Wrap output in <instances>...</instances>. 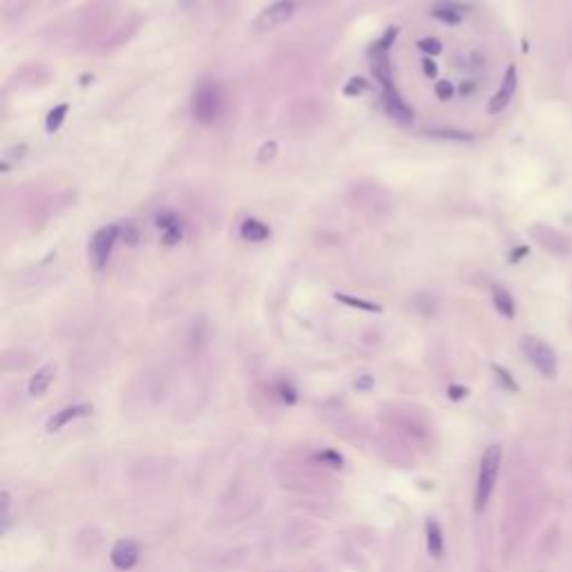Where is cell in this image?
I'll list each match as a JSON object with an SVG mask.
<instances>
[{"label": "cell", "mask_w": 572, "mask_h": 572, "mask_svg": "<svg viewBox=\"0 0 572 572\" xmlns=\"http://www.w3.org/2000/svg\"><path fill=\"white\" fill-rule=\"evenodd\" d=\"M501 448L499 445H489V448L480 456L478 465V478H476V489H474V508L476 512H483L489 503L492 492H494L499 470H501Z\"/></svg>", "instance_id": "6da1fadb"}, {"label": "cell", "mask_w": 572, "mask_h": 572, "mask_svg": "<svg viewBox=\"0 0 572 572\" xmlns=\"http://www.w3.org/2000/svg\"><path fill=\"white\" fill-rule=\"evenodd\" d=\"M521 351H523V356L528 358V362L532 364V367L543 376V378H548V380L557 378V373H559L557 353L545 340L536 338V336H523L521 338Z\"/></svg>", "instance_id": "7a4b0ae2"}, {"label": "cell", "mask_w": 572, "mask_h": 572, "mask_svg": "<svg viewBox=\"0 0 572 572\" xmlns=\"http://www.w3.org/2000/svg\"><path fill=\"white\" fill-rule=\"evenodd\" d=\"M224 108V99H222V90L217 87L215 83H201L197 87V92L192 96V117L197 123L208 125L215 123L220 119Z\"/></svg>", "instance_id": "3957f363"}, {"label": "cell", "mask_w": 572, "mask_h": 572, "mask_svg": "<svg viewBox=\"0 0 572 572\" xmlns=\"http://www.w3.org/2000/svg\"><path fill=\"white\" fill-rule=\"evenodd\" d=\"M373 72L376 76L380 78V85H382V103H385V110L392 119L400 121V123H411L414 119V110H411L407 103L400 99V94L396 92V87L392 83V78H389V70L385 61H378L373 65Z\"/></svg>", "instance_id": "277c9868"}, {"label": "cell", "mask_w": 572, "mask_h": 572, "mask_svg": "<svg viewBox=\"0 0 572 572\" xmlns=\"http://www.w3.org/2000/svg\"><path fill=\"white\" fill-rule=\"evenodd\" d=\"M121 237V226L119 224H110V226H103L94 233V237L90 239V248H87V255H90V264H92L96 271L106 269L108 259L112 255L114 246H117Z\"/></svg>", "instance_id": "5b68a950"}, {"label": "cell", "mask_w": 572, "mask_h": 572, "mask_svg": "<svg viewBox=\"0 0 572 572\" xmlns=\"http://www.w3.org/2000/svg\"><path fill=\"white\" fill-rule=\"evenodd\" d=\"M295 14V3L293 0H278V3H273L269 7H264L257 14V18L253 20V29L257 34H264V31H273L278 29L284 22H289Z\"/></svg>", "instance_id": "8992f818"}, {"label": "cell", "mask_w": 572, "mask_h": 572, "mask_svg": "<svg viewBox=\"0 0 572 572\" xmlns=\"http://www.w3.org/2000/svg\"><path fill=\"white\" fill-rule=\"evenodd\" d=\"M517 87H519V72H517V67L510 65L506 70V76H503V81H501V87L487 103V114L494 117V114H501L503 110H506L510 106V101L514 99V94H517Z\"/></svg>", "instance_id": "52a82bcc"}, {"label": "cell", "mask_w": 572, "mask_h": 572, "mask_svg": "<svg viewBox=\"0 0 572 572\" xmlns=\"http://www.w3.org/2000/svg\"><path fill=\"white\" fill-rule=\"evenodd\" d=\"M110 559L117 570H132L136 562H139V545L130 539H123L112 548Z\"/></svg>", "instance_id": "ba28073f"}, {"label": "cell", "mask_w": 572, "mask_h": 572, "mask_svg": "<svg viewBox=\"0 0 572 572\" xmlns=\"http://www.w3.org/2000/svg\"><path fill=\"white\" fill-rule=\"evenodd\" d=\"M90 411H92V405H87V403H78V405H70V407H65L61 411H56V414L48 420V431H59L63 429L67 422H72L76 418H81V416H87Z\"/></svg>", "instance_id": "9c48e42d"}, {"label": "cell", "mask_w": 572, "mask_h": 572, "mask_svg": "<svg viewBox=\"0 0 572 572\" xmlns=\"http://www.w3.org/2000/svg\"><path fill=\"white\" fill-rule=\"evenodd\" d=\"M157 226H159V231L164 233V242H166L168 246L177 244L179 239H181V235H184V226H181L179 217L173 215V213L159 215V217H157Z\"/></svg>", "instance_id": "30bf717a"}, {"label": "cell", "mask_w": 572, "mask_h": 572, "mask_svg": "<svg viewBox=\"0 0 572 572\" xmlns=\"http://www.w3.org/2000/svg\"><path fill=\"white\" fill-rule=\"evenodd\" d=\"M492 302H494V308L506 320H512L514 315H517V302H514L512 293L503 284L492 286Z\"/></svg>", "instance_id": "8fae6325"}, {"label": "cell", "mask_w": 572, "mask_h": 572, "mask_svg": "<svg viewBox=\"0 0 572 572\" xmlns=\"http://www.w3.org/2000/svg\"><path fill=\"white\" fill-rule=\"evenodd\" d=\"M239 235H242L244 242L259 244V242H266V239L271 237V228L264 222L255 220V217H248V220H244L242 226H239Z\"/></svg>", "instance_id": "7c38bea8"}, {"label": "cell", "mask_w": 572, "mask_h": 572, "mask_svg": "<svg viewBox=\"0 0 572 572\" xmlns=\"http://www.w3.org/2000/svg\"><path fill=\"white\" fill-rule=\"evenodd\" d=\"M54 376H56V364H45V367H41L29 380V394L43 396L50 389V385L54 382Z\"/></svg>", "instance_id": "4fadbf2b"}, {"label": "cell", "mask_w": 572, "mask_h": 572, "mask_svg": "<svg viewBox=\"0 0 572 572\" xmlns=\"http://www.w3.org/2000/svg\"><path fill=\"white\" fill-rule=\"evenodd\" d=\"M425 534H427V550L431 557H441L443 550H445V539H443V528L438 521L429 519L427 525H425Z\"/></svg>", "instance_id": "5bb4252c"}, {"label": "cell", "mask_w": 572, "mask_h": 572, "mask_svg": "<svg viewBox=\"0 0 572 572\" xmlns=\"http://www.w3.org/2000/svg\"><path fill=\"white\" fill-rule=\"evenodd\" d=\"M67 112H70V106H67V103H59L56 108H52L50 114H48V121H45V130H48L50 134H54L65 123Z\"/></svg>", "instance_id": "9a60e30c"}, {"label": "cell", "mask_w": 572, "mask_h": 572, "mask_svg": "<svg viewBox=\"0 0 572 572\" xmlns=\"http://www.w3.org/2000/svg\"><path fill=\"white\" fill-rule=\"evenodd\" d=\"M336 300L347 304V306H353V308H362V311H369V313H380L382 306L376 304V302H369V300H360V297H353V295H347V293H336Z\"/></svg>", "instance_id": "2e32d148"}, {"label": "cell", "mask_w": 572, "mask_h": 572, "mask_svg": "<svg viewBox=\"0 0 572 572\" xmlns=\"http://www.w3.org/2000/svg\"><path fill=\"white\" fill-rule=\"evenodd\" d=\"M431 16L436 18V20H441V22H445V25H459V22L463 20L461 9L459 7H452V5L436 7V9L431 11Z\"/></svg>", "instance_id": "e0dca14e"}, {"label": "cell", "mask_w": 572, "mask_h": 572, "mask_svg": "<svg viewBox=\"0 0 572 572\" xmlns=\"http://www.w3.org/2000/svg\"><path fill=\"white\" fill-rule=\"evenodd\" d=\"M492 371H494L496 380L501 382L503 389H508V392H512V394H517V392H519V382L514 380V376H512L506 367H501V364H492Z\"/></svg>", "instance_id": "ac0fdd59"}, {"label": "cell", "mask_w": 572, "mask_h": 572, "mask_svg": "<svg viewBox=\"0 0 572 572\" xmlns=\"http://www.w3.org/2000/svg\"><path fill=\"white\" fill-rule=\"evenodd\" d=\"M25 157H27V145L25 143L7 148V150L3 152V170L7 173V170L11 168V164H16V162H20V159H25Z\"/></svg>", "instance_id": "d6986e66"}, {"label": "cell", "mask_w": 572, "mask_h": 572, "mask_svg": "<svg viewBox=\"0 0 572 572\" xmlns=\"http://www.w3.org/2000/svg\"><path fill=\"white\" fill-rule=\"evenodd\" d=\"M418 48H420L422 52H425V54H429V56H436V54L443 52V43H441L438 38L429 36V38H420V41H418Z\"/></svg>", "instance_id": "ffe728a7"}, {"label": "cell", "mask_w": 572, "mask_h": 572, "mask_svg": "<svg viewBox=\"0 0 572 572\" xmlns=\"http://www.w3.org/2000/svg\"><path fill=\"white\" fill-rule=\"evenodd\" d=\"M434 92H436V96L441 101H450L456 92V87L450 83V81H436V87H434Z\"/></svg>", "instance_id": "44dd1931"}, {"label": "cell", "mask_w": 572, "mask_h": 572, "mask_svg": "<svg viewBox=\"0 0 572 572\" xmlns=\"http://www.w3.org/2000/svg\"><path fill=\"white\" fill-rule=\"evenodd\" d=\"M276 152H278V143L276 141L264 143V145L259 148V155H257L259 164H264V162H269V159H273V157H276Z\"/></svg>", "instance_id": "7402d4cb"}, {"label": "cell", "mask_w": 572, "mask_h": 572, "mask_svg": "<svg viewBox=\"0 0 572 572\" xmlns=\"http://www.w3.org/2000/svg\"><path fill=\"white\" fill-rule=\"evenodd\" d=\"M364 87H367V81H364V78H351V83L345 87V94H349V96L360 94Z\"/></svg>", "instance_id": "603a6c76"}, {"label": "cell", "mask_w": 572, "mask_h": 572, "mask_svg": "<svg viewBox=\"0 0 572 572\" xmlns=\"http://www.w3.org/2000/svg\"><path fill=\"white\" fill-rule=\"evenodd\" d=\"M530 255V246H517L512 250V253L508 255V262H512V264H517V262H521L523 257H528Z\"/></svg>", "instance_id": "cb8c5ba5"}, {"label": "cell", "mask_w": 572, "mask_h": 572, "mask_svg": "<svg viewBox=\"0 0 572 572\" xmlns=\"http://www.w3.org/2000/svg\"><path fill=\"white\" fill-rule=\"evenodd\" d=\"M320 461L329 463L331 467H342V456L336 454V452H322V454H320Z\"/></svg>", "instance_id": "d4e9b609"}, {"label": "cell", "mask_w": 572, "mask_h": 572, "mask_svg": "<svg viewBox=\"0 0 572 572\" xmlns=\"http://www.w3.org/2000/svg\"><path fill=\"white\" fill-rule=\"evenodd\" d=\"M422 72H425L429 78H436V74H438V65L434 63L431 59H425V61H422Z\"/></svg>", "instance_id": "484cf974"}, {"label": "cell", "mask_w": 572, "mask_h": 572, "mask_svg": "<svg viewBox=\"0 0 572 572\" xmlns=\"http://www.w3.org/2000/svg\"><path fill=\"white\" fill-rule=\"evenodd\" d=\"M280 394H282V400H286V403H295V398H297L291 385H280Z\"/></svg>", "instance_id": "4316f807"}, {"label": "cell", "mask_w": 572, "mask_h": 572, "mask_svg": "<svg viewBox=\"0 0 572 572\" xmlns=\"http://www.w3.org/2000/svg\"><path fill=\"white\" fill-rule=\"evenodd\" d=\"M448 394H450L452 400H461V398L467 396V389H465V387H459V385H452V387L448 389Z\"/></svg>", "instance_id": "83f0119b"}]
</instances>
